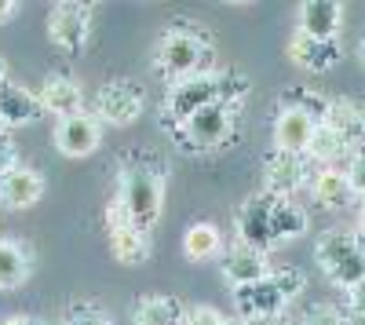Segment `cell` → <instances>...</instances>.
Listing matches in <instances>:
<instances>
[{
	"label": "cell",
	"instance_id": "3957f363",
	"mask_svg": "<svg viewBox=\"0 0 365 325\" xmlns=\"http://www.w3.org/2000/svg\"><path fill=\"white\" fill-rule=\"evenodd\" d=\"M172 143L182 154H212L223 150L237 135V106L227 103H208L197 113H190L182 125H172Z\"/></svg>",
	"mask_w": 365,
	"mask_h": 325
},
{
	"label": "cell",
	"instance_id": "d6a6232c",
	"mask_svg": "<svg viewBox=\"0 0 365 325\" xmlns=\"http://www.w3.org/2000/svg\"><path fill=\"white\" fill-rule=\"evenodd\" d=\"M0 325H51V321L41 318V314H11V318H4Z\"/></svg>",
	"mask_w": 365,
	"mask_h": 325
},
{
	"label": "cell",
	"instance_id": "30bf717a",
	"mask_svg": "<svg viewBox=\"0 0 365 325\" xmlns=\"http://www.w3.org/2000/svg\"><path fill=\"white\" fill-rule=\"evenodd\" d=\"M270 205H274V197H267V194H256V197L237 205L234 223H237V242L241 245H249L256 252L274 249V238H270Z\"/></svg>",
	"mask_w": 365,
	"mask_h": 325
},
{
	"label": "cell",
	"instance_id": "603a6c76",
	"mask_svg": "<svg viewBox=\"0 0 365 325\" xmlns=\"http://www.w3.org/2000/svg\"><path fill=\"white\" fill-rule=\"evenodd\" d=\"M354 150L340 139V135H332L325 125H314L311 139H307V150H303V158H307L311 165H325V168H340Z\"/></svg>",
	"mask_w": 365,
	"mask_h": 325
},
{
	"label": "cell",
	"instance_id": "8fae6325",
	"mask_svg": "<svg viewBox=\"0 0 365 325\" xmlns=\"http://www.w3.org/2000/svg\"><path fill=\"white\" fill-rule=\"evenodd\" d=\"M99 139H103V128L91 113H73V117H63L55 125V146L63 158H88L99 150Z\"/></svg>",
	"mask_w": 365,
	"mask_h": 325
},
{
	"label": "cell",
	"instance_id": "9c48e42d",
	"mask_svg": "<svg viewBox=\"0 0 365 325\" xmlns=\"http://www.w3.org/2000/svg\"><path fill=\"white\" fill-rule=\"evenodd\" d=\"M285 292L274 285V278H259L252 285H237L234 289V307L241 311V321H263V318H282L285 311Z\"/></svg>",
	"mask_w": 365,
	"mask_h": 325
},
{
	"label": "cell",
	"instance_id": "4dcf8cb0",
	"mask_svg": "<svg viewBox=\"0 0 365 325\" xmlns=\"http://www.w3.org/2000/svg\"><path fill=\"white\" fill-rule=\"evenodd\" d=\"M19 168V143L11 139V132L0 128V175H8Z\"/></svg>",
	"mask_w": 365,
	"mask_h": 325
},
{
	"label": "cell",
	"instance_id": "e575fe53",
	"mask_svg": "<svg viewBox=\"0 0 365 325\" xmlns=\"http://www.w3.org/2000/svg\"><path fill=\"white\" fill-rule=\"evenodd\" d=\"M249 325H285L282 318H263V321H249Z\"/></svg>",
	"mask_w": 365,
	"mask_h": 325
},
{
	"label": "cell",
	"instance_id": "52a82bcc",
	"mask_svg": "<svg viewBox=\"0 0 365 325\" xmlns=\"http://www.w3.org/2000/svg\"><path fill=\"white\" fill-rule=\"evenodd\" d=\"M143 99H146L143 84H135V81H110V84L99 88V96H96V121L125 128L143 113Z\"/></svg>",
	"mask_w": 365,
	"mask_h": 325
},
{
	"label": "cell",
	"instance_id": "8992f818",
	"mask_svg": "<svg viewBox=\"0 0 365 325\" xmlns=\"http://www.w3.org/2000/svg\"><path fill=\"white\" fill-rule=\"evenodd\" d=\"M48 37L55 48H63L70 55L84 51L88 37H91V8L81 4V0H63L55 4L48 15Z\"/></svg>",
	"mask_w": 365,
	"mask_h": 325
},
{
	"label": "cell",
	"instance_id": "9a60e30c",
	"mask_svg": "<svg viewBox=\"0 0 365 325\" xmlns=\"http://www.w3.org/2000/svg\"><path fill=\"white\" fill-rule=\"evenodd\" d=\"M44 197V180L34 168H15L8 175H0V205L4 209H34Z\"/></svg>",
	"mask_w": 365,
	"mask_h": 325
},
{
	"label": "cell",
	"instance_id": "ffe728a7",
	"mask_svg": "<svg viewBox=\"0 0 365 325\" xmlns=\"http://www.w3.org/2000/svg\"><path fill=\"white\" fill-rule=\"evenodd\" d=\"M34 274V252L26 242L0 238V289H19Z\"/></svg>",
	"mask_w": 365,
	"mask_h": 325
},
{
	"label": "cell",
	"instance_id": "ac0fdd59",
	"mask_svg": "<svg viewBox=\"0 0 365 325\" xmlns=\"http://www.w3.org/2000/svg\"><path fill=\"white\" fill-rule=\"evenodd\" d=\"M322 125L332 135H340L351 150H358L361 132H365V117H361V110L351 99H329L325 103V113H322Z\"/></svg>",
	"mask_w": 365,
	"mask_h": 325
},
{
	"label": "cell",
	"instance_id": "7c38bea8",
	"mask_svg": "<svg viewBox=\"0 0 365 325\" xmlns=\"http://www.w3.org/2000/svg\"><path fill=\"white\" fill-rule=\"evenodd\" d=\"M340 41H314L307 33H292L289 41V58L299 66V70H307V73H329L332 66L340 63Z\"/></svg>",
	"mask_w": 365,
	"mask_h": 325
},
{
	"label": "cell",
	"instance_id": "d4e9b609",
	"mask_svg": "<svg viewBox=\"0 0 365 325\" xmlns=\"http://www.w3.org/2000/svg\"><path fill=\"white\" fill-rule=\"evenodd\" d=\"M135 325H182V304L175 296H143L135 304Z\"/></svg>",
	"mask_w": 365,
	"mask_h": 325
},
{
	"label": "cell",
	"instance_id": "cb8c5ba5",
	"mask_svg": "<svg viewBox=\"0 0 365 325\" xmlns=\"http://www.w3.org/2000/svg\"><path fill=\"white\" fill-rule=\"evenodd\" d=\"M110 252L117 263L125 267H139V263L150 259L154 245H150V234L139 230V227H120V230H110Z\"/></svg>",
	"mask_w": 365,
	"mask_h": 325
},
{
	"label": "cell",
	"instance_id": "44dd1931",
	"mask_svg": "<svg viewBox=\"0 0 365 325\" xmlns=\"http://www.w3.org/2000/svg\"><path fill=\"white\" fill-rule=\"evenodd\" d=\"M311 194L318 205H325V209H347V205H354L358 190L351 187V180L340 172V168H322L311 175Z\"/></svg>",
	"mask_w": 365,
	"mask_h": 325
},
{
	"label": "cell",
	"instance_id": "836d02e7",
	"mask_svg": "<svg viewBox=\"0 0 365 325\" xmlns=\"http://www.w3.org/2000/svg\"><path fill=\"white\" fill-rule=\"evenodd\" d=\"M15 15H19V4H15V0H0V26L11 22Z\"/></svg>",
	"mask_w": 365,
	"mask_h": 325
},
{
	"label": "cell",
	"instance_id": "d590c367",
	"mask_svg": "<svg viewBox=\"0 0 365 325\" xmlns=\"http://www.w3.org/2000/svg\"><path fill=\"white\" fill-rule=\"evenodd\" d=\"M8 84V66H4V58H0V88Z\"/></svg>",
	"mask_w": 365,
	"mask_h": 325
},
{
	"label": "cell",
	"instance_id": "484cf974",
	"mask_svg": "<svg viewBox=\"0 0 365 325\" xmlns=\"http://www.w3.org/2000/svg\"><path fill=\"white\" fill-rule=\"evenodd\" d=\"M223 252V234L212 227V223H194L187 234H182V256L201 263V259H212Z\"/></svg>",
	"mask_w": 365,
	"mask_h": 325
},
{
	"label": "cell",
	"instance_id": "8d00e7d4",
	"mask_svg": "<svg viewBox=\"0 0 365 325\" xmlns=\"http://www.w3.org/2000/svg\"><path fill=\"white\" fill-rule=\"evenodd\" d=\"M220 325H249V321H241V318H223Z\"/></svg>",
	"mask_w": 365,
	"mask_h": 325
},
{
	"label": "cell",
	"instance_id": "7402d4cb",
	"mask_svg": "<svg viewBox=\"0 0 365 325\" xmlns=\"http://www.w3.org/2000/svg\"><path fill=\"white\" fill-rule=\"evenodd\" d=\"M307 223H311L307 209H299L292 197H274V205H270V238H274V245L307 234Z\"/></svg>",
	"mask_w": 365,
	"mask_h": 325
},
{
	"label": "cell",
	"instance_id": "ba28073f",
	"mask_svg": "<svg viewBox=\"0 0 365 325\" xmlns=\"http://www.w3.org/2000/svg\"><path fill=\"white\" fill-rule=\"evenodd\" d=\"M311 161L303 154H282L274 150L267 158V168H263V194L267 197H292L296 190H303L311 183Z\"/></svg>",
	"mask_w": 365,
	"mask_h": 325
},
{
	"label": "cell",
	"instance_id": "5bb4252c",
	"mask_svg": "<svg viewBox=\"0 0 365 325\" xmlns=\"http://www.w3.org/2000/svg\"><path fill=\"white\" fill-rule=\"evenodd\" d=\"M344 29V4L336 0H307L299 4V33L314 41H336Z\"/></svg>",
	"mask_w": 365,
	"mask_h": 325
},
{
	"label": "cell",
	"instance_id": "d6986e66",
	"mask_svg": "<svg viewBox=\"0 0 365 325\" xmlns=\"http://www.w3.org/2000/svg\"><path fill=\"white\" fill-rule=\"evenodd\" d=\"M41 103L34 92H26V88L19 84H4L0 88V125L8 128H22V125H34L37 117H41Z\"/></svg>",
	"mask_w": 365,
	"mask_h": 325
},
{
	"label": "cell",
	"instance_id": "4fadbf2b",
	"mask_svg": "<svg viewBox=\"0 0 365 325\" xmlns=\"http://www.w3.org/2000/svg\"><path fill=\"white\" fill-rule=\"evenodd\" d=\"M220 271H223V278L230 282V289H237V285H252V282L267 278V274H270V263H267V252H256V249H249V245L237 242V245L223 249Z\"/></svg>",
	"mask_w": 365,
	"mask_h": 325
},
{
	"label": "cell",
	"instance_id": "5b68a950",
	"mask_svg": "<svg viewBox=\"0 0 365 325\" xmlns=\"http://www.w3.org/2000/svg\"><path fill=\"white\" fill-rule=\"evenodd\" d=\"M208 103H220V70L212 73H194L187 81H175L172 92L165 99V117L161 121L172 128V125H182L190 113H197L201 106Z\"/></svg>",
	"mask_w": 365,
	"mask_h": 325
},
{
	"label": "cell",
	"instance_id": "277c9868",
	"mask_svg": "<svg viewBox=\"0 0 365 325\" xmlns=\"http://www.w3.org/2000/svg\"><path fill=\"white\" fill-rule=\"evenodd\" d=\"M314 256L332 285L358 289L365 282V252L354 230H325L314 245Z\"/></svg>",
	"mask_w": 365,
	"mask_h": 325
},
{
	"label": "cell",
	"instance_id": "83f0119b",
	"mask_svg": "<svg viewBox=\"0 0 365 325\" xmlns=\"http://www.w3.org/2000/svg\"><path fill=\"white\" fill-rule=\"evenodd\" d=\"M285 99H289V103H296L292 110L307 113L314 125H322V113H325V103H329V99H322L318 92H303V88H296V92H289Z\"/></svg>",
	"mask_w": 365,
	"mask_h": 325
},
{
	"label": "cell",
	"instance_id": "6da1fadb",
	"mask_svg": "<svg viewBox=\"0 0 365 325\" xmlns=\"http://www.w3.org/2000/svg\"><path fill=\"white\" fill-rule=\"evenodd\" d=\"M165 183H168V165L154 150H128L120 154L117 168V194L113 201L128 212L132 227L154 230L161 205H165Z\"/></svg>",
	"mask_w": 365,
	"mask_h": 325
},
{
	"label": "cell",
	"instance_id": "7a4b0ae2",
	"mask_svg": "<svg viewBox=\"0 0 365 325\" xmlns=\"http://www.w3.org/2000/svg\"><path fill=\"white\" fill-rule=\"evenodd\" d=\"M154 66L175 84V81H187L194 73H212V41L205 29L187 26V22H175L168 33L158 44V58Z\"/></svg>",
	"mask_w": 365,
	"mask_h": 325
},
{
	"label": "cell",
	"instance_id": "2e32d148",
	"mask_svg": "<svg viewBox=\"0 0 365 325\" xmlns=\"http://www.w3.org/2000/svg\"><path fill=\"white\" fill-rule=\"evenodd\" d=\"M41 110L55 113L58 121L63 117H73V113H84V92H81V84L70 81L66 73H55L48 84H44V92L37 96Z\"/></svg>",
	"mask_w": 365,
	"mask_h": 325
},
{
	"label": "cell",
	"instance_id": "e0dca14e",
	"mask_svg": "<svg viewBox=\"0 0 365 325\" xmlns=\"http://www.w3.org/2000/svg\"><path fill=\"white\" fill-rule=\"evenodd\" d=\"M311 132H314L311 117L292 110V106H285L278 117H274V150H282V154H303V150H307Z\"/></svg>",
	"mask_w": 365,
	"mask_h": 325
},
{
	"label": "cell",
	"instance_id": "1f68e13d",
	"mask_svg": "<svg viewBox=\"0 0 365 325\" xmlns=\"http://www.w3.org/2000/svg\"><path fill=\"white\" fill-rule=\"evenodd\" d=\"M307 325H354V318L347 311H340V307H314Z\"/></svg>",
	"mask_w": 365,
	"mask_h": 325
},
{
	"label": "cell",
	"instance_id": "4316f807",
	"mask_svg": "<svg viewBox=\"0 0 365 325\" xmlns=\"http://www.w3.org/2000/svg\"><path fill=\"white\" fill-rule=\"evenodd\" d=\"M66 325H113L106 307L96 304V300H84V304H73L66 311Z\"/></svg>",
	"mask_w": 365,
	"mask_h": 325
},
{
	"label": "cell",
	"instance_id": "f546056e",
	"mask_svg": "<svg viewBox=\"0 0 365 325\" xmlns=\"http://www.w3.org/2000/svg\"><path fill=\"white\" fill-rule=\"evenodd\" d=\"M270 278H274V285H278V289L285 292V300L299 296V289H303V274H299L296 267H278V271H270Z\"/></svg>",
	"mask_w": 365,
	"mask_h": 325
},
{
	"label": "cell",
	"instance_id": "f1b7e54d",
	"mask_svg": "<svg viewBox=\"0 0 365 325\" xmlns=\"http://www.w3.org/2000/svg\"><path fill=\"white\" fill-rule=\"evenodd\" d=\"M223 314L212 307V304H194V307H182V325H220Z\"/></svg>",
	"mask_w": 365,
	"mask_h": 325
}]
</instances>
